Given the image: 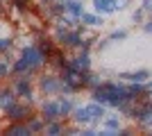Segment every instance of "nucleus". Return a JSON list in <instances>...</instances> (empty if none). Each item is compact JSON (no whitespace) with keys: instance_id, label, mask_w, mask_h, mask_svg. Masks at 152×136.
I'll return each instance as SVG.
<instances>
[{"instance_id":"f257e3e1","label":"nucleus","mask_w":152,"mask_h":136,"mask_svg":"<svg viewBox=\"0 0 152 136\" xmlns=\"http://www.w3.org/2000/svg\"><path fill=\"white\" fill-rule=\"evenodd\" d=\"M114 7V2L111 0H98V9H104V12H109Z\"/></svg>"},{"instance_id":"f03ea898","label":"nucleus","mask_w":152,"mask_h":136,"mask_svg":"<svg viewBox=\"0 0 152 136\" xmlns=\"http://www.w3.org/2000/svg\"><path fill=\"white\" fill-rule=\"evenodd\" d=\"M43 109L48 111V113H50V116H52V113H57V109H55V104H45Z\"/></svg>"}]
</instances>
